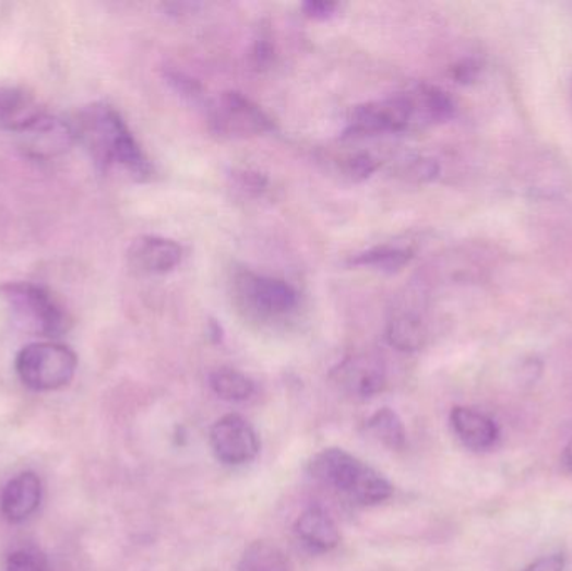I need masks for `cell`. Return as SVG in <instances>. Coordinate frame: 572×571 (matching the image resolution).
Listing matches in <instances>:
<instances>
[{
  "instance_id": "obj_1",
  "label": "cell",
  "mask_w": 572,
  "mask_h": 571,
  "mask_svg": "<svg viewBox=\"0 0 572 571\" xmlns=\"http://www.w3.org/2000/svg\"><path fill=\"white\" fill-rule=\"evenodd\" d=\"M74 131L75 140L86 147L97 168L108 171L112 166H119L138 181L151 177L150 159L112 106L106 103L86 106L78 116Z\"/></svg>"
},
{
  "instance_id": "obj_2",
  "label": "cell",
  "mask_w": 572,
  "mask_h": 571,
  "mask_svg": "<svg viewBox=\"0 0 572 571\" xmlns=\"http://www.w3.org/2000/svg\"><path fill=\"white\" fill-rule=\"evenodd\" d=\"M308 471L313 479L361 507L383 503L394 492L379 471L338 448L320 451L311 457Z\"/></svg>"
},
{
  "instance_id": "obj_3",
  "label": "cell",
  "mask_w": 572,
  "mask_h": 571,
  "mask_svg": "<svg viewBox=\"0 0 572 571\" xmlns=\"http://www.w3.org/2000/svg\"><path fill=\"white\" fill-rule=\"evenodd\" d=\"M0 299L4 300L15 324L31 334L56 338L71 328L68 312L43 285L8 282L0 285Z\"/></svg>"
},
{
  "instance_id": "obj_4",
  "label": "cell",
  "mask_w": 572,
  "mask_h": 571,
  "mask_svg": "<svg viewBox=\"0 0 572 571\" xmlns=\"http://www.w3.org/2000/svg\"><path fill=\"white\" fill-rule=\"evenodd\" d=\"M78 356L58 342H34L15 357V372L25 388L49 392L65 388L74 379Z\"/></svg>"
},
{
  "instance_id": "obj_5",
  "label": "cell",
  "mask_w": 572,
  "mask_h": 571,
  "mask_svg": "<svg viewBox=\"0 0 572 571\" xmlns=\"http://www.w3.org/2000/svg\"><path fill=\"white\" fill-rule=\"evenodd\" d=\"M207 124L216 136L228 140H245L275 130L272 118L237 91L216 97L207 108Z\"/></svg>"
},
{
  "instance_id": "obj_6",
  "label": "cell",
  "mask_w": 572,
  "mask_h": 571,
  "mask_svg": "<svg viewBox=\"0 0 572 571\" xmlns=\"http://www.w3.org/2000/svg\"><path fill=\"white\" fill-rule=\"evenodd\" d=\"M417 128L410 93L397 94L383 102L357 106L351 112L345 136H373L380 133H402Z\"/></svg>"
},
{
  "instance_id": "obj_7",
  "label": "cell",
  "mask_w": 572,
  "mask_h": 571,
  "mask_svg": "<svg viewBox=\"0 0 572 571\" xmlns=\"http://www.w3.org/2000/svg\"><path fill=\"white\" fill-rule=\"evenodd\" d=\"M238 297L248 310L262 319H275L285 316L297 307V290L278 278L262 277L257 273H238Z\"/></svg>"
},
{
  "instance_id": "obj_8",
  "label": "cell",
  "mask_w": 572,
  "mask_h": 571,
  "mask_svg": "<svg viewBox=\"0 0 572 571\" xmlns=\"http://www.w3.org/2000/svg\"><path fill=\"white\" fill-rule=\"evenodd\" d=\"M213 453L222 463L240 466L250 463L260 451L257 432L240 414H226L210 432Z\"/></svg>"
},
{
  "instance_id": "obj_9",
  "label": "cell",
  "mask_w": 572,
  "mask_h": 571,
  "mask_svg": "<svg viewBox=\"0 0 572 571\" xmlns=\"http://www.w3.org/2000/svg\"><path fill=\"white\" fill-rule=\"evenodd\" d=\"M332 381L355 400H369L385 389V366L379 357L355 354L332 370Z\"/></svg>"
},
{
  "instance_id": "obj_10",
  "label": "cell",
  "mask_w": 572,
  "mask_h": 571,
  "mask_svg": "<svg viewBox=\"0 0 572 571\" xmlns=\"http://www.w3.org/2000/svg\"><path fill=\"white\" fill-rule=\"evenodd\" d=\"M21 146L33 158H55L68 152L75 140L74 124L58 116L46 115L29 131L21 134Z\"/></svg>"
},
{
  "instance_id": "obj_11",
  "label": "cell",
  "mask_w": 572,
  "mask_h": 571,
  "mask_svg": "<svg viewBox=\"0 0 572 571\" xmlns=\"http://www.w3.org/2000/svg\"><path fill=\"white\" fill-rule=\"evenodd\" d=\"M43 501V483L31 471L12 478L0 492V513L11 523H22L36 513Z\"/></svg>"
},
{
  "instance_id": "obj_12",
  "label": "cell",
  "mask_w": 572,
  "mask_h": 571,
  "mask_svg": "<svg viewBox=\"0 0 572 571\" xmlns=\"http://www.w3.org/2000/svg\"><path fill=\"white\" fill-rule=\"evenodd\" d=\"M46 112L27 91L15 86L0 87V130L21 136Z\"/></svg>"
},
{
  "instance_id": "obj_13",
  "label": "cell",
  "mask_w": 572,
  "mask_h": 571,
  "mask_svg": "<svg viewBox=\"0 0 572 571\" xmlns=\"http://www.w3.org/2000/svg\"><path fill=\"white\" fill-rule=\"evenodd\" d=\"M183 250L175 240L140 237L129 247L128 259L134 269L146 273H166L179 265Z\"/></svg>"
},
{
  "instance_id": "obj_14",
  "label": "cell",
  "mask_w": 572,
  "mask_h": 571,
  "mask_svg": "<svg viewBox=\"0 0 572 571\" xmlns=\"http://www.w3.org/2000/svg\"><path fill=\"white\" fill-rule=\"evenodd\" d=\"M451 425L462 444L469 450L487 451L498 442V425L486 414L470 407H454Z\"/></svg>"
},
{
  "instance_id": "obj_15",
  "label": "cell",
  "mask_w": 572,
  "mask_h": 571,
  "mask_svg": "<svg viewBox=\"0 0 572 571\" xmlns=\"http://www.w3.org/2000/svg\"><path fill=\"white\" fill-rule=\"evenodd\" d=\"M295 532L305 545L317 551L333 550L341 543V530L330 514L320 508L305 511L295 523Z\"/></svg>"
},
{
  "instance_id": "obj_16",
  "label": "cell",
  "mask_w": 572,
  "mask_h": 571,
  "mask_svg": "<svg viewBox=\"0 0 572 571\" xmlns=\"http://www.w3.org/2000/svg\"><path fill=\"white\" fill-rule=\"evenodd\" d=\"M386 341L401 353H415L426 345V325L420 317L414 313H402L390 320L386 325Z\"/></svg>"
},
{
  "instance_id": "obj_17",
  "label": "cell",
  "mask_w": 572,
  "mask_h": 571,
  "mask_svg": "<svg viewBox=\"0 0 572 571\" xmlns=\"http://www.w3.org/2000/svg\"><path fill=\"white\" fill-rule=\"evenodd\" d=\"M367 435L376 439L380 444L385 445L389 450L401 451L407 442V432H405L404 423L398 414L390 407L377 411L366 425Z\"/></svg>"
},
{
  "instance_id": "obj_18",
  "label": "cell",
  "mask_w": 572,
  "mask_h": 571,
  "mask_svg": "<svg viewBox=\"0 0 572 571\" xmlns=\"http://www.w3.org/2000/svg\"><path fill=\"white\" fill-rule=\"evenodd\" d=\"M238 571H288V561L273 543L254 542L245 550Z\"/></svg>"
},
{
  "instance_id": "obj_19",
  "label": "cell",
  "mask_w": 572,
  "mask_h": 571,
  "mask_svg": "<svg viewBox=\"0 0 572 571\" xmlns=\"http://www.w3.org/2000/svg\"><path fill=\"white\" fill-rule=\"evenodd\" d=\"M210 385L213 392L223 401L241 403L250 400L254 392V384L250 378L235 369H218L210 376Z\"/></svg>"
},
{
  "instance_id": "obj_20",
  "label": "cell",
  "mask_w": 572,
  "mask_h": 571,
  "mask_svg": "<svg viewBox=\"0 0 572 571\" xmlns=\"http://www.w3.org/2000/svg\"><path fill=\"white\" fill-rule=\"evenodd\" d=\"M412 259H414V250H410V248L382 245V247L358 253L350 260V263L351 265L376 266V269L385 270V272H395V270H401L402 266L407 265Z\"/></svg>"
},
{
  "instance_id": "obj_21",
  "label": "cell",
  "mask_w": 572,
  "mask_h": 571,
  "mask_svg": "<svg viewBox=\"0 0 572 571\" xmlns=\"http://www.w3.org/2000/svg\"><path fill=\"white\" fill-rule=\"evenodd\" d=\"M5 571H50V567L40 551L34 548H21L9 555Z\"/></svg>"
},
{
  "instance_id": "obj_22",
  "label": "cell",
  "mask_w": 572,
  "mask_h": 571,
  "mask_svg": "<svg viewBox=\"0 0 572 571\" xmlns=\"http://www.w3.org/2000/svg\"><path fill=\"white\" fill-rule=\"evenodd\" d=\"M379 168V159L367 152L355 153L344 163V173L351 181L367 180Z\"/></svg>"
},
{
  "instance_id": "obj_23",
  "label": "cell",
  "mask_w": 572,
  "mask_h": 571,
  "mask_svg": "<svg viewBox=\"0 0 572 571\" xmlns=\"http://www.w3.org/2000/svg\"><path fill=\"white\" fill-rule=\"evenodd\" d=\"M231 175L233 181L237 183V187L250 194L263 193L266 187H269V178L263 173L241 169V171H235Z\"/></svg>"
},
{
  "instance_id": "obj_24",
  "label": "cell",
  "mask_w": 572,
  "mask_h": 571,
  "mask_svg": "<svg viewBox=\"0 0 572 571\" xmlns=\"http://www.w3.org/2000/svg\"><path fill=\"white\" fill-rule=\"evenodd\" d=\"M166 80L175 87L176 93L190 97V99H198L201 93H203L201 84L198 83V81L191 80V78L183 74V72L168 71L166 72Z\"/></svg>"
},
{
  "instance_id": "obj_25",
  "label": "cell",
  "mask_w": 572,
  "mask_h": 571,
  "mask_svg": "<svg viewBox=\"0 0 572 571\" xmlns=\"http://www.w3.org/2000/svg\"><path fill=\"white\" fill-rule=\"evenodd\" d=\"M305 15L315 21H325V19L332 17L335 14L338 4L336 2H326V0H308L301 5Z\"/></svg>"
},
{
  "instance_id": "obj_26",
  "label": "cell",
  "mask_w": 572,
  "mask_h": 571,
  "mask_svg": "<svg viewBox=\"0 0 572 571\" xmlns=\"http://www.w3.org/2000/svg\"><path fill=\"white\" fill-rule=\"evenodd\" d=\"M250 56L254 68L265 69L272 64L273 58H275V51H273V46L269 43V40L260 39L254 43Z\"/></svg>"
},
{
  "instance_id": "obj_27",
  "label": "cell",
  "mask_w": 572,
  "mask_h": 571,
  "mask_svg": "<svg viewBox=\"0 0 572 571\" xmlns=\"http://www.w3.org/2000/svg\"><path fill=\"white\" fill-rule=\"evenodd\" d=\"M564 557L562 555H549V557L539 558L524 571H564Z\"/></svg>"
},
{
  "instance_id": "obj_28",
  "label": "cell",
  "mask_w": 572,
  "mask_h": 571,
  "mask_svg": "<svg viewBox=\"0 0 572 571\" xmlns=\"http://www.w3.org/2000/svg\"><path fill=\"white\" fill-rule=\"evenodd\" d=\"M564 463H565V466L569 467V471H571L572 473V439L571 441H569V444L565 445Z\"/></svg>"
},
{
  "instance_id": "obj_29",
  "label": "cell",
  "mask_w": 572,
  "mask_h": 571,
  "mask_svg": "<svg viewBox=\"0 0 572 571\" xmlns=\"http://www.w3.org/2000/svg\"><path fill=\"white\" fill-rule=\"evenodd\" d=\"M210 328H212V337L215 338V342L222 341V328L216 324L215 320L210 324Z\"/></svg>"
}]
</instances>
